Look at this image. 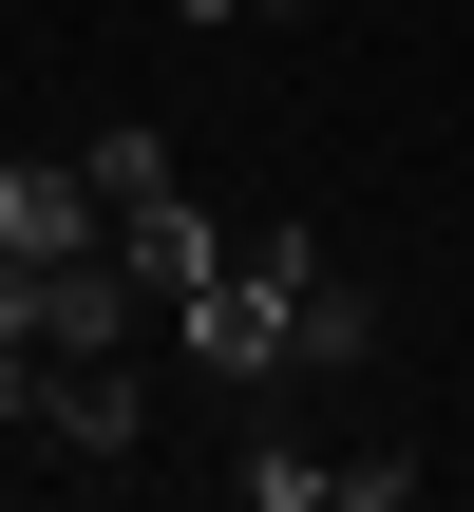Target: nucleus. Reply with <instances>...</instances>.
Instances as JSON below:
<instances>
[{
    "label": "nucleus",
    "instance_id": "20e7f679",
    "mask_svg": "<svg viewBox=\"0 0 474 512\" xmlns=\"http://www.w3.org/2000/svg\"><path fill=\"white\" fill-rule=\"evenodd\" d=\"M114 266H133V285H152V304H190V285H209V266H228V228H209V209H190V190H133V209H114Z\"/></svg>",
    "mask_w": 474,
    "mask_h": 512
},
{
    "label": "nucleus",
    "instance_id": "f257e3e1",
    "mask_svg": "<svg viewBox=\"0 0 474 512\" xmlns=\"http://www.w3.org/2000/svg\"><path fill=\"white\" fill-rule=\"evenodd\" d=\"M0 418H19L38 456H133V437H152V399H133L114 342H19V361H0Z\"/></svg>",
    "mask_w": 474,
    "mask_h": 512
},
{
    "label": "nucleus",
    "instance_id": "f03ea898",
    "mask_svg": "<svg viewBox=\"0 0 474 512\" xmlns=\"http://www.w3.org/2000/svg\"><path fill=\"white\" fill-rule=\"evenodd\" d=\"M171 342H190V380H209V399H266V380H285V266H266V247H228V266L171 304Z\"/></svg>",
    "mask_w": 474,
    "mask_h": 512
},
{
    "label": "nucleus",
    "instance_id": "423d86ee",
    "mask_svg": "<svg viewBox=\"0 0 474 512\" xmlns=\"http://www.w3.org/2000/svg\"><path fill=\"white\" fill-rule=\"evenodd\" d=\"M247 512H342V456H304V437H247Z\"/></svg>",
    "mask_w": 474,
    "mask_h": 512
},
{
    "label": "nucleus",
    "instance_id": "7ed1b4c3",
    "mask_svg": "<svg viewBox=\"0 0 474 512\" xmlns=\"http://www.w3.org/2000/svg\"><path fill=\"white\" fill-rule=\"evenodd\" d=\"M76 247H114L95 152H0V266H76Z\"/></svg>",
    "mask_w": 474,
    "mask_h": 512
},
{
    "label": "nucleus",
    "instance_id": "39448f33",
    "mask_svg": "<svg viewBox=\"0 0 474 512\" xmlns=\"http://www.w3.org/2000/svg\"><path fill=\"white\" fill-rule=\"evenodd\" d=\"M266 266H285V361H380V304L342 266H304V228H266Z\"/></svg>",
    "mask_w": 474,
    "mask_h": 512
}]
</instances>
